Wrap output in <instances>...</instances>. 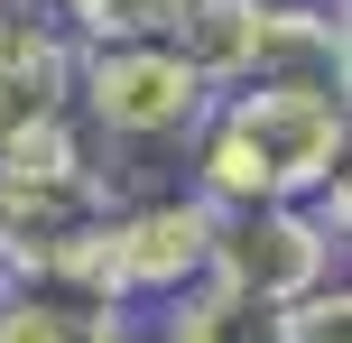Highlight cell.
<instances>
[{"label":"cell","instance_id":"1","mask_svg":"<svg viewBox=\"0 0 352 343\" xmlns=\"http://www.w3.org/2000/svg\"><path fill=\"white\" fill-rule=\"evenodd\" d=\"M352 102L334 84H223L186 140V186L204 204H306L343 177Z\"/></svg>","mask_w":352,"mask_h":343},{"label":"cell","instance_id":"2","mask_svg":"<svg viewBox=\"0 0 352 343\" xmlns=\"http://www.w3.org/2000/svg\"><path fill=\"white\" fill-rule=\"evenodd\" d=\"M111 204L121 186L93 158L74 111L10 140L0 148V278H93Z\"/></svg>","mask_w":352,"mask_h":343},{"label":"cell","instance_id":"3","mask_svg":"<svg viewBox=\"0 0 352 343\" xmlns=\"http://www.w3.org/2000/svg\"><path fill=\"white\" fill-rule=\"evenodd\" d=\"M213 84L167 47V37H140V47H84L74 56V121H84L93 158L111 167V186H167L148 167H186V140L204 121Z\"/></svg>","mask_w":352,"mask_h":343},{"label":"cell","instance_id":"4","mask_svg":"<svg viewBox=\"0 0 352 343\" xmlns=\"http://www.w3.org/2000/svg\"><path fill=\"white\" fill-rule=\"evenodd\" d=\"M204 241H213V204L195 195L186 177L167 186H121L102 223V251H93V278H102L121 307H167L176 288L204 278Z\"/></svg>","mask_w":352,"mask_h":343},{"label":"cell","instance_id":"5","mask_svg":"<svg viewBox=\"0 0 352 343\" xmlns=\"http://www.w3.org/2000/svg\"><path fill=\"white\" fill-rule=\"evenodd\" d=\"M343 241L324 232L306 204H213V241H204V278L250 297H306L316 278H334Z\"/></svg>","mask_w":352,"mask_h":343},{"label":"cell","instance_id":"6","mask_svg":"<svg viewBox=\"0 0 352 343\" xmlns=\"http://www.w3.org/2000/svg\"><path fill=\"white\" fill-rule=\"evenodd\" d=\"M74 56L56 0H0V148L74 111Z\"/></svg>","mask_w":352,"mask_h":343},{"label":"cell","instance_id":"7","mask_svg":"<svg viewBox=\"0 0 352 343\" xmlns=\"http://www.w3.org/2000/svg\"><path fill=\"white\" fill-rule=\"evenodd\" d=\"M140 307L102 278H0V343H130Z\"/></svg>","mask_w":352,"mask_h":343},{"label":"cell","instance_id":"8","mask_svg":"<svg viewBox=\"0 0 352 343\" xmlns=\"http://www.w3.org/2000/svg\"><path fill=\"white\" fill-rule=\"evenodd\" d=\"M158 343H287V307L223 288V278H195L158 307Z\"/></svg>","mask_w":352,"mask_h":343},{"label":"cell","instance_id":"9","mask_svg":"<svg viewBox=\"0 0 352 343\" xmlns=\"http://www.w3.org/2000/svg\"><path fill=\"white\" fill-rule=\"evenodd\" d=\"M74 47H140V37H176L186 0H56Z\"/></svg>","mask_w":352,"mask_h":343},{"label":"cell","instance_id":"10","mask_svg":"<svg viewBox=\"0 0 352 343\" xmlns=\"http://www.w3.org/2000/svg\"><path fill=\"white\" fill-rule=\"evenodd\" d=\"M287 343H352V288H343V269L316 278L306 297H287Z\"/></svg>","mask_w":352,"mask_h":343}]
</instances>
